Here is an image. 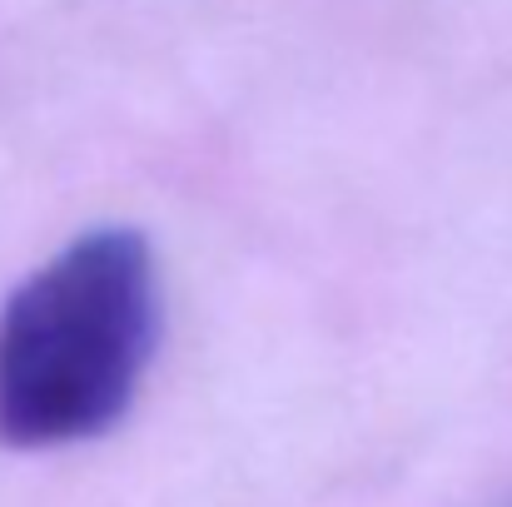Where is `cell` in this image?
<instances>
[{
  "label": "cell",
  "mask_w": 512,
  "mask_h": 507,
  "mask_svg": "<svg viewBox=\"0 0 512 507\" xmlns=\"http://www.w3.org/2000/svg\"><path fill=\"white\" fill-rule=\"evenodd\" d=\"M160 264L105 224L50 254L0 304V448L45 453L110 433L160 343Z\"/></svg>",
  "instance_id": "1"
}]
</instances>
